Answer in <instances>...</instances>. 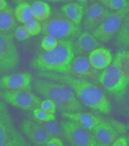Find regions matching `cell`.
I'll list each match as a JSON object with an SVG mask.
<instances>
[{
    "label": "cell",
    "instance_id": "6da1fadb",
    "mask_svg": "<svg viewBox=\"0 0 129 146\" xmlns=\"http://www.w3.org/2000/svg\"><path fill=\"white\" fill-rule=\"evenodd\" d=\"M46 77L69 86L81 104L90 109L103 114H108L111 112V104L108 98L103 90L92 82L67 74L50 73Z\"/></svg>",
    "mask_w": 129,
    "mask_h": 146
},
{
    "label": "cell",
    "instance_id": "7a4b0ae2",
    "mask_svg": "<svg viewBox=\"0 0 129 146\" xmlns=\"http://www.w3.org/2000/svg\"><path fill=\"white\" fill-rule=\"evenodd\" d=\"M99 82L112 96H124L129 86V50L114 56L110 66L100 72Z\"/></svg>",
    "mask_w": 129,
    "mask_h": 146
},
{
    "label": "cell",
    "instance_id": "3957f363",
    "mask_svg": "<svg viewBox=\"0 0 129 146\" xmlns=\"http://www.w3.org/2000/svg\"><path fill=\"white\" fill-rule=\"evenodd\" d=\"M74 58V46L68 40H60L58 45L50 51H42L33 61L35 69L54 74H67Z\"/></svg>",
    "mask_w": 129,
    "mask_h": 146
},
{
    "label": "cell",
    "instance_id": "277c9868",
    "mask_svg": "<svg viewBox=\"0 0 129 146\" xmlns=\"http://www.w3.org/2000/svg\"><path fill=\"white\" fill-rule=\"evenodd\" d=\"M34 88L40 95L53 100L63 112L81 111V103L72 89L63 82L54 79H40L34 82Z\"/></svg>",
    "mask_w": 129,
    "mask_h": 146
},
{
    "label": "cell",
    "instance_id": "5b68a950",
    "mask_svg": "<svg viewBox=\"0 0 129 146\" xmlns=\"http://www.w3.org/2000/svg\"><path fill=\"white\" fill-rule=\"evenodd\" d=\"M76 25L71 23L63 13L51 15L49 19L42 23V29L45 35H50L58 40L67 38L78 31Z\"/></svg>",
    "mask_w": 129,
    "mask_h": 146
},
{
    "label": "cell",
    "instance_id": "8992f818",
    "mask_svg": "<svg viewBox=\"0 0 129 146\" xmlns=\"http://www.w3.org/2000/svg\"><path fill=\"white\" fill-rule=\"evenodd\" d=\"M129 11V6L119 11L110 12L108 17L92 31V34L99 42H107L118 32Z\"/></svg>",
    "mask_w": 129,
    "mask_h": 146
},
{
    "label": "cell",
    "instance_id": "52a82bcc",
    "mask_svg": "<svg viewBox=\"0 0 129 146\" xmlns=\"http://www.w3.org/2000/svg\"><path fill=\"white\" fill-rule=\"evenodd\" d=\"M20 63V54L9 35L0 32V72L16 69Z\"/></svg>",
    "mask_w": 129,
    "mask_h": 146
},
{
    "label": "cell",
    "instance_id": "ba28073f",
    "mask_svg": "<svg viewBox=\"0 0 129 146\" xmlns=\"http://www.w3.org/2000/svg\"><path fill=\"white\" fill-rule=\"evenodd\" d=\"M64 129L65 139L74 146L99 145L91 131L83 127L75 122L68 120L61 123Z\"/></svg>",
    "mask_w": 129,
    "mask_h": 146
},
{
    "label": "cell",
    "instance_id": "9c48e42d",
    "mask_svg": "<svg viewBox=\"0 0 129 146\" xmlns=\"http://www.w3.org/2000/svg\"><path fill=\"white\" fill-rule=\"evenodd\" d=\"M2 97L13 107L23 110H33L39 107L41 102L37 96L27 90H6L3 93Z\"/></svg>",
    "mask_w": 129,
    "mask_h": 146
},
{
    "label": "cell",
    "instance_id": "30bf717a",
    "mask_svg": "<svg viewBox=\"0 0 129 146\" xmlns=\"http://www.w3.org/2000/svg\"><path fill=\"white\" fill-rule=\"evenodd\" d=\"M22 138L14 127L7 111L0 104V146L23 145Z\"/></svg>",
    "mask_w": 129,
    "mask_h": 146
},
{
    "label": "cell",
    "instance_id": "8fae6325",
    "mask_svg": "<svg viewBox=\"0 0 129 146\" xmlns=\"http://www.w3.org/2000/svg\"><path fill=\"white\" fill-rule=\"evenodd\" d=\"M68 72L70 73V75L77 78L93 82H99L101 72L92 67L87 57L81 56L74 57Z\"/></svg>",
    "mask_w": 129,
    "mask_h": 146
},
{
    "label": "cell",
    "instance_id": "7c38bea8",
    "mask_svg": "<svg viewBox=\"0 0 129 146\" xmlns=\"http://www.w3.org/2000/svg\"><path fill=\"white\" fill-rule=\"evenodd\" d=\"M21 129L27 139L37 145H45L50 139L49 134L38 121H33L30 119L24 120L21 125Z\"/></svg>",
    "mask_w": 129,
    "mask_h": 146
},
{
    "label": "cell",
    "instance_id": "4fadbf2b",
    "mask_svg": "<svg viewBox=\"0 0 129 146\" xmlns=\"http://www.w3.org/2000/svg\"><path fill=\"white\" fill-rule=\"evenodd\" d=\"M32 83V77L29 73L15 72L4 76L0 79L1 88L7 90H28Z\"/></svg>",
    "mask_w": 129,
    "mask_h": 146
},
{
    "label": "cell",
    "instance_id": "5bb4252c",
    "mask_svg": "<svg viewBox=\"0 0 129 146\" xmlns=\"http://www.w3.org/2000/svg\"><path fill=\"white\" fill-rule=\"evenodd\" d=\"M110 13V10L99 3H94L88 7L85 14V27L87 29L93 31Z\"/></svg>",
    "mask_w": 129,
    "mask_h": 146
},
{
    "label": "cell",
    "instance_id": "9a60e30c",
    "mask_svg": "<svg viewBox=\"0 0 129 146\" xmlns=\"http://www.w3.org/2000/svg\"><path fill=\"white\" fill-rule=\"evenodd\" d=\"M87 58L95 69L99 71H102L110 66L112 61L113 56L108 49L98 47L89 53Z\"/></svg>",
    "mask_w": 129,
    "mask_h": 146
},
{
    "label": "cell",
    "instance_id": "2e32d148",
    "mask_svg": "<svg viewBox=\"0 0 129 146\" xmlns=\"http://www.w3.org/2000/svg\"><path fill=\"white\" fill-rule=\"evenodd\" d=\"M63 115L68 120L75 122L83 127L91 131H93L99 124L102 122L101 118L90 113L81 111L64 112Z\"/></svg>",
    "mask_w": 129,
    "mask_h": 146
},
{
    "label": "cell",
    "instance_id": "e0dca14e",
    "mask_svg": "<svg viewBox=\"0 0 129 146\" xmlns=\"http://www.w3.org/2000/svg\"><path fill=\"white\" fill-rule=\"evenodd\" d=\"M92 131L99 145H111L118 137V133L115 129L103 121L99 124Z\"/></svg>",
    "mask_w": 129,
    "mask_h": 146
},
{
    "label": "cell",
    "instance_id": "ac0fdd59",
    "mask_svg": "<svg viewBox=\"0 0 129 146\" xmlns=\"http://www.w3.org/2000/svg\"><path fill=\"white\" fill-rule=\"evenodd\" d=\"M61 13L71 23L79 27L84 17L85 10L83 6L79 3H67L62 6Z\"/></svg>",
    "mask_w": 129,
    "mask_h": 146
},
{
    "label": "cell",
    "instance_id": "d6986e66",
    "mask_svg": "<svg viewBox=\"0 0 129 146\" xmlns=\"http://www.w3.org/2000/svg\"><path fill=\"white\" fill-rule=\"evenodd\" d=\"M75 47L80 52L90 53L92 50L99 47V41L93 34L84 31L78 36L75 42Z\"/></svg>",
    "mask_w": 129,
    "mask_h": 146
},
{
    "label": "cell",
    "instance_id": "ffe728a7",
    "mask_svg": "<svg viewBox=\"0 0 129 146\" xmlns=\"http://www.w3.org/2000/svg\"><path fill=\"white\" fill-rule=\"evenodd\" d=\"M33 19L43 23L52 15V9L48 2L43 0H36L31 4Z\"/></svg>",
    "mask_w": 129,
    "mask_h": 146
},
{
    "label": "cell",
    "instance_id": "44dd1931",
    "mask_svg": "<svg viewBox=\"0 0 129 146\" xmlns=\"http://www.w3.org/2000/svg\"><path fill=\"white\" fill-rule=\"evenodd\" d=\"M116 41L124 50H129V11L116 34Z\"/></svg>",
    "mask_w": 129,
    "mask_h": 146
},
{
    "label": "cell",
    "instance_id": "7402d4cb",
    "mask_svg": "<svg viewBox=\"0 0 129 146\" xmlns=\"http://www.w3.org/2000/svg\"><path fill=\"white\" fill-rule=\"evenodd\" d=\"M14 11L6 9L0 11V32H6L12 29L16 23Z\"/></svg>",
    "mask_w": 129,
    "mask_h": 146
},
{
    "label": "cell",
    "instance_id": "603a6c76",
    "mask_svg": "<svg viewBox=\"0 0 129 146\" xmlns=\"http://www.w3.org/2000/svg\"><path fill=\"white\" fill-rule=\"evenodd\" d=\"M14 13L17 21L23 25L33 19L31 4L28 2L18 3L14 11Z\"/></svg>",
    "mask_w": 129,
    "mask_h": 146
},
{
    "label": "cell",
    "instance_id": "cb8c5ba5",
    "mask_svg": "<svg viewBox=\"0 0 129 146\" xmlns=\"http://www.w3.org/2000/svg\"><path fill=\"white\" fill-rule=\"evenodd\" d=\"M38 123L42 125L46 132L49 134L50 137H58L60 139H65L64 129H63V125L61 123H58L55 120H49L45 122H40Z\"/></svg>",
    "mask_w": 129,
    "mask_h": 146
},
{
    "label": "cell",
    "instance_id": "d4e9b609",
    "mask_svg": "<svg viewBox=\"0 0 129 146\" xmlns=\"http://www.w3.org/2000/svg\"><path fill=\"white\" fill-rule=\"evenodd\" d=\"M100 4L108 10L119 11L129 6L128 0H98Z\"/></svg>",
    "mask_w": 129,
    "mask_h": 146
},
{
    "label": "cell",
    "instance_id": "484cf974",
    "mask_svg": "<svg viewBox=\"0 0 129 146\" xmlns=\"http://www.w3.org/2000/svg\"><path fill=\"white\" fill-rule=\"evenodd\" d=\"M33 115L34 118L37 120V121L40 122L49 121V120L56 119L55 113H52L47 111L41 109L40 107L33 109Z\"/></svg>",
    "mask_w": 129,
    "mask_h": 146
},
{
    "label": "cell",
    "instance_id": "4316f807",
    "mask_svg": "<svg viewBox=\"0 0 129 146\" xmlns=\"http://www.w3.org/2000/svg\"><path fill=\"white\" fill-rule=\"evenodd\" d=\"M59 42V40L50 35H45L40 42V47L42 51L54 50Z\"/></svg>",
    "mask_w": 129,
    "mask_h": 146
},
{
    "label": "cell",
    "instance_id": "83f0119b",
    "mask_svg": "<svg viewBox=\"0 0 129 146\" xmlns=\"http://www.w3.org/2000/svg\"><path fill=\"white\" fill-rule=\"evenodd\" d=\"M24 26L26 29L27 31L31 36V37L38 36L42 31V23L35 19H33V20L24 24Z\"/></svg>",
    "mask_w": 129,
    "mask_h": 146
},
{
    "label": "cell",
    "instance_id": "f1b7e54d",
    "mask_svg": "<svg viewBox=\"0 0 129 146\" xmlns=\"http://www.w3.org/2000/svg\"><path fill=\"white\" fill-rule=\"evenodd\" d=\"M14 37L18 41H24L29 38L31 36L28 34L25 27L24 25H20L15 29Z\"/></svg>",
    "mask_w": 129,
    "mask_h": 146
},
{
    "label": "cell",
    "instance_id": "f546056e",
    "mask_svg": "<svg viewBox=\"0 0 129 146\" xmlns=\"http://www.w3.org/2000/svg\"><path fill=\"white\" fill-rule=\"evenodd\" d=\"M40 107L41 109H44V110L47 111L52 113H56V109H58L56 104L53 100L50 99H47V98H46L45 100L41 102L40 104Z\"/></svg>",
    "mask_w": 129,
    "mask_h": 146
},
{
    "label": "cell",
    "instance_id": "4dcf8cb0",
    "mask_svg": "<svg viewBox=\"0 0 129 146\" xmlns=\"http://www.w3.org/2000/svg\"><path fill=\"white\" fill-rule=\"evenodd\" d=\"M47 146H63V143L62 139L58 137H50L46 145Z\"/></svg>",
    "mask_w": 129,
    "mask_h": 146
},
{
    "label": "cell",
    "instance_id": "1f68e13d",
    "mask_svg": "<svg viewBox=\"0 0 129 146\" xmlns=\"http://www.w3.org/2000/svg\"><path fill=\"white\" fill-rule=\"evenodd\" d=\"M112 146H127V138L126 137H117L115 141L112 143Z\"/></svg>",
    "mask_w": 129,
    "mask_h": 146
},
{
    "label": "cell",
    "instance_id": "d6a6232c",
    "mask_svg": "<svg viewBox=\"0 0 129 146\" xmlns=\"http://www.w3.org/2000/svg\"><path fill=\"white\" fill-rule=\"evenodd\" d=\"M7 9V1L6 0H0V11Z\"/></svg>",
    "mask_w": 129,
    "mask_h": 146
},
{
    "label": "cell",
    "instance_id": "836d02e7",
    "mask_svg": "<svg viewBox=\"0 0 129 146\" xmlns=\"http://www.w3.org/2000/svg\"><path fill=\"white\" fill-rule=\"evenodd\" d=\"M43 1L51 3H61L68 1V0H43Z\"/></svg>",
    "mask_w": 129,
    "mask_h": 146
},
{
    "label": "cell",
    "instance_id": "e575fe53",
    "mask_svg": "<svg viewBox=\"0 0 129 146\" xmlns=\"http://www.w3.org/2000/svg\"><path fill=\"white\" fill-rule=\"evenodd\" d=\"M76 1H77L78 2L81 3V4H85L87 1V0H76Z\"/></svg>",
    "mask_w": 129,
    "mask_h": 146
},
{
    "label": "cell",
    "instance_id": "d590c367",
    "mask_svg": "<svg viewBox=\"0 0 129 146\" xmlns=\"http://www.w3.org/2000/svg\"><path fill=\"white\" fill-rule=\"evenodd\" d=\"M18 3H20V2H28L29 1H31V0H16Z\"/></svg>",
    "mask_w": 129,
    "mask_h": 146
},
{
    "label": "cell",
    "instance_id": "8d00e7d4",
    "mask_svg": "<svg viewBox=\"0 0 129 146\" xmlns=\"http://www.w3.org/2000/svg\"><path fill=\"white\" fill-rule=\"evenodd\" d=\"M127 138V146H129V136Z\"/></svg>",
    "mask_w": 129,
    "mask_h": 146
},
{
    "label": "cell",
    "instance_id": "74e56055",
    "mask_svg": "<svg viewBox=\"0 0 129 146\" xmlns=\"http://www.w3.org/2000/svg\"><path fill=\"white\" fill-rule=\"evenodd\" d=\"M0 93H1V92H0Z\"/></svg>",
    "mask_w": 129,
    "mask_h": 146
}]
</instances>
